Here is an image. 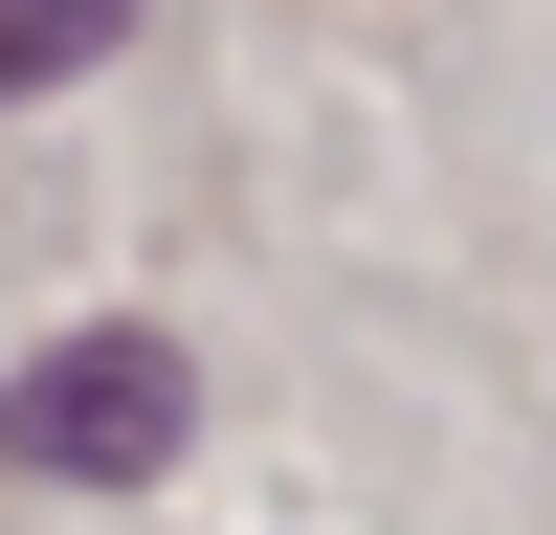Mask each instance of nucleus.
<instances>
[{"instance_id":"2","label":"nucleus","mask_w":556,"mask_h":535,"mask_svg":"<svg viewBox=\"0 0 556 535\" xmlns=\"http://www.w3.org/2000/svg\"><path fill=\"white\" fill-rule=\"evenodd\" d=\"M112 45H134V0H0V89H67Z\"/></svg>"},{"instance_id":"1","label":"nucleus","mask_w":556,"mask_h":535,"mask_svg":"<svg viewBox=\"0 0 556 535\" xmlns=\"http://www.w3.org/2000/svg\"><path fill=\"white\" fill-rule=\"evenodd\" d=\"M178 424H201L178 335H45L23 380H0V469H45V490H134V469H178Z\"/></svg>"}]
</instances>
